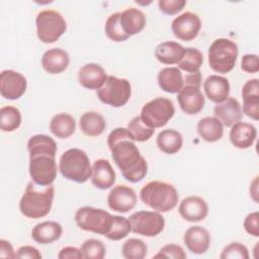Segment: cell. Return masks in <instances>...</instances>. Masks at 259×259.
Listing matches in <instances>:
<instances>
[{"instance_id": "1", "label": "cell", "mask_w": 259, "mask_h": 259, "mask_svg": "<svg viewBox=\"0 0 259 259\" xmlns=\"http://www.w3.org/2000/svg\"><path fill=\"white\" fill-rule=\"evenodd\" d=\"M107 146L113 162L125 180L138 183L145 178L148 172L147 161L141 155L127 128L116 127L111 131L107 137Z\"/></svg>"}, {"instance_id": "2", "label": "cell", "mask_w": 259, "mask_h": 259, "mask_svg": "<svg viewBox=\"0 0 259 259\" xmlns=\"http://www.w3.org/2000/svg\"><path fill=\"white\" fill-rule=\"evenodd\" d=\"M27 151L31 180L40 186L53 184L58 172L56 162L58 147L55 140L47 135H34L27 141Z\"/></svg>"}, {"instance_id": "3", "label": "cell", "mask_w": 259, "mask_h": 259, "mask_svg": "<svg viewBox=\"0 0 259 259\" xmlns=\"http://www.w3.org/2000/svg\"><path fill=\"white\" fill-rule=\"evenodd\" d=\"M55 197L53 184L40 186L32 180L27 183L26 188L19 201L20 212L28 219H40L51 211Z\"/></svg>"}, {"instance_id": "4", "label": "cell", "mask_w": 259, "mask_h": 259, "mask_svg": "<svg viewBox=\"0 0 259 259\" xmlns=\"http://www.w3.org/2000/svg\"><path fill=\"white\" fill-rule=\"evenodd\" d=\"M143 203L159 212L172 210L179 200L177 189L170 183L160 180L150 181L140 190Z\"/></svg>"}, {"instance_id": "5", "label": "cell", "mask_w": 259, "mask_h": 259, "mask_svg": "<svg viewBox=\"0 0 259 259\" xmlns=\"http://www.w3.org/2000/svg\"><path fill=\"white\" fill-rule=\"evenodd\" d=\"M59 171L68 180L84 183L91 177L92 166L87 154L78 148H72L62 154Z\"/></svg>"}, {"instance_id": "6", "label": "cell", "mask_w": 259, "mask_h": 259, "mask_svg": "<svg viewBox=\"0 0 259 259\" xmlns=\"http://www.w3.org/2000/svg\"><path fill=\"white\" fill-rule=\"evenodd\" d=\"M201 74L200 72L186 73L183 76V87L177 93V101L181 110L194 115L199 113L205 104V98L200 90Z\"/></svg>"}, {"instance_id": "7", "label": "cell", "mask_w": 259, "mask_h": 259, "mask_svg": "<svg viewBox=\"0 0 259 259\" xmlns=\"http://www.w3.org/2000/svg\"><path fill=\"white\" fill-rule=\"evenodd\" d=\"M239 54L238 46L229 38L214 39L208 49V64L217 73L227 74L231 72L237 62Z\"/></svg>"}, {"instance_id": "8", "label": "cell", "mask_w": 259, "mask_h": 259, "mask_svg": "<svg viewBox=\"0 0 259 259\" xmlns=\"http://www.w3.org/2000/svg\"><path fill=\"white\" fill-rule=\"evenodd\" d=\"M36 34L44 44L57 41L66 31L67 23L62 14L53 9H46L37 13L35 18Z\"/></svg>"}, {"instance_id": "9", "label": "cell", "mask_w": 259, "mask_h": 259, "mask_svg": "<svg viewBox=\"0 0 259 259\" xmlns=\"http://www.w3.org/2000/svg\"><path fill=\"white\" fill-rule=\"evenodd\" d=\"M112 217L102 208L82 206L77 209L74 219L81 230L105 236L110 230Z\"/></svg>"}, {"instance_id": "10", "label": "cell", "mask_w": 259, "mask_h": 259, "mask_svg": "<svg viewBox=\"0 0 259 259\" xmlns=\"http://www.w3.org/2000/svg\"><path fill=\"white\" fill-rule=\"evenodd\" d=\"M98 99L111 107H121L127 103L132 95V87L128 80L115 76H107L105 83L96 90Z\"/></svg>"}, {"instance_id": "11", "label": "cell", "mask_w": 259, "mask_h": 259, "mask_svg": "<svg viewBox=\"0 0 259 259\" xmlns=\"http://www.w3.org/2000/svg\"><path fill=\"white\" fill-rule=\"evenodd\" d=\"M174 113L175 107L172 100L165 97H156L142 107L140 116L145 124L152 128H158L166 125Z\"/></svg>"}, {"instance_id": "12", "label": "cell", "mask_w": 259, "mask_h": 259, "mask_svg": "<svg viewBox=\"0 0 259 259\" xmlns=\"http://www.w3.org/2000/svg\"><path fill=\"white\" fill-rule=\"evenodd\" d=\"M132 232L145 237H156L165 228V219L159 211L140 210L130 215Z\"/></svg>"}, {"instance_id": "13", "label": "cell", "mask_w": 259, "mask_h": 259, "mask_svg": "<svg viewBox=\"0 0 259 259\" xmlns=\"http://www.w3.org/2000/svg\"><path fill=\"white\" fill-rule=\"evenodd\" d=\"M201 28V21L197 14L186 11L171 22V30L173 34L181 40L190 41L193 40L199 33Z\"/></svg>"}, {"instance_id": "14", "label": "cell", "mask_w": 259, "mask_h": 259, "mask_svg": "<svg viewBox=\"0 0 259 259\" xmlns=\"http://www.w3.org/2000/svg\"><path fill=\"white\" fill-rule=\"evenodd\" d=\"M26 78L14 70H3L0 74V94L8 100L20 98L26 91Z\"/></svg>"}, {"instance_id": "15", "label": "cell", "mask_w": 259, "mask_h": 259, "mask_svg": "<svg viewBox=\"0 0 259 259\" xmlns=\"http://www.w3.org/2000/svg\"><path fill=\"white\" fill-rule=\"evenodd\" d=\"M137 203V194L135 190L124 184L113 186L107 195V204L110 209L125 213L132 210Z\"/></svg>"}, {"instance_id": "16", "label": "cell", "mask_w": 259, "mask_h": 259, "mask_svg": "<svg viewBox=\"0 0 259 259\" xmlns=\"http://www.w3.org/2000/svg\"><path fill=\"white\" fill-rule=\"evenodd\" d=\"M181 218L189 223L203 221L208 214V205L206 201L197 195H190L182 199L178 207Z\"/></svg>"}, {"instance_id": "17", "label": "cell", "mask_w": 259, "mask_h": 259, "mask_svg": "<svg viewBox=\"0 0 259 259\" xmlns=\"http://www.w3.org/2000/svg\"><path fill=\"white\" fill-rule=\"evenodd\" d=\"M213 114L224 126L231 127L235 123L241 121L243 116L242 105L235 97H228L223 102L215 104Z\"/></svg>"}, {"instance_id": "18", "label": "cell", "mask_w": 259, "mask_h": 259, "mask_svg": "<svg viewBox=\"0 0 259 259\" xmlns=\"http://www.w3.org/2000/svg\"><path fill=\"white\" fill-rule=\"evenodd\" d=\"M210 235L201 226H193L186 230L183 242L186 248L193 254H204L210 246Z\"/></svg>"}, {"instance_id": "19", "label": "cell", "mask_w": 259, "mask_h": 259, "mask_svg": "<svg viewBox=\"0 0 259 259\" xmlns=\"http://www.w3.org/2000/svg\"><path fill=\"white\" fill-rule=\"evenodd\" d=\"M107 79L105 70L96 63L82 66L78 72V81L81 86L89 90H98Z\"/></svg>"}, {"instance_id": "20", "label": "cell", "mask_w": 259, "mask_h": 259, "mask_svg": "<svg viewBox=\"0 0 259 259\" xmlns=\"http://www.w3.org/2000/svg\"><path fill=\"white\" fill-rule=\"evenodd\" d=\"M258 79L248 80L242 88L243 98V113L248 117L258 120L259 119V84Z\"/></svg>"}, {"instance_id": "21", "label": "cell", "mask_w": 259, "mask_h": 259, "mask_svg": "<svg viewBox=\"0 0 259 259\" xmlns=\"http://www.w3.org/2000/svg\"><path fill=\"white\" fill-rule=\"evenodd\" d=\"M115 178V172L108 160L98 159L93 163L90 179L96 188L105 190L112 187Z\"/></svg>"}, {"instance_id": "22", "label": "cell", "mask_w": 259, "mask_h": 259, "mask_svg": "<svg viewBox=\"0 0 259 259\" xmlns=\"http://www.w3.org/2000/svg\"><path fill=\"white\" fill-rule=\"evenodd\" d=\"M229 137L232 145L235 148L245 150L252 147L255 143L257 138V130L249 122L239 121L231 126Z\"/></svg>"}, {"instance_id": "23", "label": "cell", "mask_w": 259, "mask_h": 259, "mask_svg": "<svg viewBox=\"0 0 259 259\" xmlns=\"http://www.w3.org/2000/svg\"><path fill=\"white\" fill-rule=\"evenodd\" d=\"M230 89V82L224 76L210 75L203 82V90L206 97L215 104L229 97Z\"/></svg>"}, {"instance_id": "24", "label": "cell", "mask_w": 259, "mask_h": 259, "mask_svg": "<svg viewBox=\"0 0 259 259\" xmlns=\"http://www.w3.org/2000/svg\"><path fill=\"white\" fill-rule=\"evenodd\" d=\"M69 64V54L60 48L50 49L41 57V67L49 74H60L68 68Z\"/></svg>"}, {"instance_id": "25", "label": "cell", "mask_w": 259, "mask_h": 259, "mask_svg": "<svg viewBox=\"0 0 259 259\" xmlns=\"http://www.w3.org/2000/svg\"><path fill=\"white\" fill-rule=\"evenodd\" d=\"M63 234L61 224L55 221L41 222L31 230V238L38 244L47 245L58 241Z\"/></svg>"}, {"instance_id": "26", "label": "cell", "mask_w": 259, "mask_h": 259, "mask_svg": "<svg viewBox=\"0 0 259 259\" xmlns=\"http://www.w3.org/2000/svg\"><path fill=\"white\" fill-rule=\"evenodd\" d=\"M119 22L124 33L131 37L140 33L145 28L147 19L142 10L131 7L120 12Z\"/></svg>"}, {"instance_id": "27", "label": "cell", "mask_w": 259, "mask_h": 259, "mask_svg": "<svg viewBox=\"0 0 259 259\" xmlns=\"http://www.w3.org/2000/svg\"><path fill=\"white\" fill-rule=\"evenodd\" d=\"M159 87L167 93H178L183 87V75L177 67H166L157 76Z\"/></svg>"}, {"instance_id": "28", "label": "cell", "mask_w": 259, "mask_h": 259, "mask_svg": "<svg viewBox=\"0 0 259 259\" xmlns=\"http://www.w3.org/2000/svg\"><path fill=\"white\" fill-rule=\"evenodd\" d=\"M185 52L180 44L176 41H164L157 46L155 50L156 59L165 65H174L178 64L182 59Z\"/></svg>"}, {"instance_id": "29", "label": "cell", "mask_w": 259, "mask_h": 259, "mask_svg": "<svg viewBox=\"0 0 259 259\" xmlns=\"http://www.w3.org/2000/svg\"><path fill=\"white\" fill-rule=\"evenodd\" d=\"M196 130L199 137L207 143L218 142L224 135V125L214 116H205L201 118L197 122Z\"/></svg>"}, {"instance_id": "30", "label": "cell", "mask_w": 259, "mask_h": 259, "mask_svg": "<svg viewBox=\"0 0 259 259\" xmlns=\"http://www.w3.org/2000/svg\"><path fill=\"white\" fill-rule=\"evenodd\" d=\"M79 126L85 136L98 137L105 131L106 121L99 112L86 111L79 119Z\"/></svg>"}, {"instance_id": "31", "label": "cell", "mask_w": 259, "mask_h": 259, "mask_svg": "<svg viewBox=\"0 0 259 259\" xmlns=\"http://www.w3.org/2000/svg\"><path fill=\"white\" fill-rule=\"evenodd\" d=\"M156 143L161 152L168 155H173L181 150L183 146V137L178 131L167 128L158 134Z\"/></svg>"}, {"instance_id": "32", "label": "cell", "mask_w": 259, "mask_h": 259, "mask_svg": "<svg viewBox=\"0 0 259 259\" xmlns=\"http://www.w3.org/2000/svg\"><path fill=\"white\" fill-rule=\"evenodd\" d=\"M51 133L59 139H68L76 131L75 118L66 112H61L54 115L50 121Z\"/></svg>"}, {"instance_id": "33", "label": "cell", "mask_w": 259, "mask_h": 259, "mask_svg": "<svg viewBox=\"0 0 259 259\" xmlns=\"http://www.w3.org/2000/svg\"><path fill=\"white\" fill-rule=\"evenodd\" d=\"M20 110L11 105L3 106L0 109V128L3 132H14L21 124Z\"/></svg>"}, {"instance_id": "34", "label": "cell", "mask_w": 259, "mask_h": 259, "mask_svg": "<svg viewBox=\"0 0 259 259\" xmlns=\"http://www.w3.org/2000/svg\"><path fill=\"white\" fill-rule=\"evenodd\" d=\"M203 63L202 53L196 48H186L177 68L186 73L198 72Z\"/></svg>"}, {"instance_id": "35", "label": "cell", "mask_w": 259, "mask_h": 259, "mask_svg": "<svg viewBox=\"0 0 259 259\" xmlns=\"http://www.w3.org/2000/svg\"><path fill=\"white\" fill-rule=\"evenodd\" d=\"M121 254L125 259H144L148 254V247L143 240L131 238L123 243Z\"/></svg>"}, {"instance_id": "36", "label": "cell", "mask_w": 259, "mask_h": 259, "mask_svg": "<svg viewBox=\"0 0 259 259\" xmlns=\"http://www.w3.org/2000/svg\"><path fill=\"white\" fill-rule=\"evenodd\" d=\"M119 16H120V12H115L112 13L108 16V18L105 21V25H104V31L106 36L116 42H120V41H124L126 40L130 36L126 35L120 25L119 22Z\"/></svg>"}, {"instance_id": "37", "label": "cell", "mask_w": 259, "mask_h": 259, "mask_svg": "<svg viewBox=\"0 0 259 259\" xmlns=\"http://www.w3.org/2000/svg\"><path fill=\"white\" fill-rule=\"evenodd\" d=\"M135 142H146L152 138L155 128H152L144 123L141 116H135L127 123L126 127Z\"/></svg>"}, {"instance_id": "38", "label": "cell", "mask_w": 259, "mask_h": 259, "mask_svg": "<svg viewBox=\"0 0 259 259\" xmlns=\"http://www.w3.org/2000/svg\"><path fill=\"white\" fill-rule=\"evenodd\" d=\"M132 232V226L128 219L121 215H113L109 232L104 236L111 241H119L125 238Z\"/></svg>"}, {"instance_id": "39", "label": "cell", "mask_w": 259, "mask_h": 259, "mask_svg": "<svg viewBox=\"0 0 259 259\" xmlns=\"http://www.w3.org/2000/svg\"><path fill=\"white\" fill-rule=\"evenodd\" d=\"M82 257L86 259H103L106 254V247L98 239H87L81 245Z\"/></svg>"}, {"instance_id": "40", "label": "cell", "mask_w": 259, "mask_h": 259, "mask_svg": "<svg viewBox=\"0 0 259 259\" xmlns=\"http://www.w3.org/2000/svg\"><path fill=\"white\" fill-rule=\"evenodd\" d=\"M220 258L222 259H249V251L248 248L239 243V242H233L227 245L221 255Z\"/></svg>"}, {"instance_id": "41", "label": "cell", "mask_w": 259, "mask_h": 259, "mask_svg": "<svg viewBox=\"0 0 259 259\" xmlns=\"http://www.w3.org/2000/svg\"><path fill=\"white\" fill-rule=\"evenodd\" d=\"M153 258H170V259H185L186 254L183 248L177 244H167L163 246Z\"/></svg>"}, {"instance_id": "42", "label": "cell", "mask_w": 259, "mask_h": 259, "mask_svg": "<svg viewBox=\"0 0 259 259\" xmlns=\"http://www.w3.org/2000/svg\"><path fill=\"white\" fill-rule=\"evenodd\" d=\"M186 5L185 0H159V10L166 15H175Z\"/></svg>"}, {"instance_id": "43", "label": "cell", "mask_w": 259, "mask_h": 259, "mask_svg": "<svg viewBox=\"0 0 259 259\" xmlns=\"http://www.w3.org/2000/svg\"><path fill=\"white\" fill-rule=\"evenodd\" d=\"M243 227L249 235L253 237H259V212L253 211L247 214L244 220Z\"/></svg>"}, {"instance_id": "44", "label": "cell", "mask_w": 259, "mask_h": 259, "mask_svg": "<svg viewBox=\"0 0 259 259\" xmlns=\"http://www.w3.org/2000/svg\"><path fill=\"white\" fill-rule=\"evenodd\" d=\"M241 69L249 74H255L259 71V60L255 54H246L241 60Z\"/></svg>"}, {"instance_id": "45", "label": "cell", "mask_w": 259, "mask_h": 259, "mask_svg": "<svg viewBox=\"0 0 259 259\" xmlns=\"http://www.w3.org/2000/svg\"><path fill=\"white\" fill-rule=\"evenodd\" d=\"M16 258L20 259H40V252L33 246L24 245L18 248L16 252Z\"/></svg>"}, {"instance_id": "46", "label": "cell", "mask_w": 259, "mask_h": 259, "mask_svg": "<svg viewBox=\"0 0 259 259\" xmlns=\"http://www.w3.org/2000/svg\"><path fill=\"white\" fill-rule=\"evenodd\" d=\"M58 258L59 259H80L83 257L80 249H78L77 247L68 246V247H64L59 252Z\"/></svg>"}, {"instance_id": "47", "label": "cell", "mask_w": 259, "mask_h": 259, "mask_svg": "<svg viewBox=\"0 0 259 259\" xmlns=\"http://www.w3.org/2000/svg\"><path fill=\"white\" fill-rule=\"evenodd\" d=\"M0 257L1 258H16V253L11 243L7 240H0Z\"/></svg>"}, {"instance_id": "48", "label": "cell", "mask_w": 259, "mask_h": 259, "mask_svg": "<svg viewBox=\"0 0 259 259\" xmlns=\"http://www.w3.org/2000/svg\"><path fill=\"white\" fill-rule=\"evenodd\" d=\"M250 196L255 202H258V176H256L250 184Z\"/></svg>"}]
</instances>
